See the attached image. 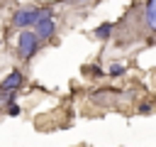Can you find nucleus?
Listing matches in <instances>:
<instances>
[{"label":"nucleus","mask_w":156,"mask_h":147,"mask_svg":"<svg viewBox=\"0 0 156 147\" xmlns=\"http://www.w3.org/2000/svg\"><path fill=\"white\" fill-rule=\"evenodd\" d=\"M39 47V39L32 34V32H22L20 39H17V49H20V56H32Z\"/></svg>","instance_id":"f257e3e1"},{"label":"nucleus","mask_w":156,"mask_h":147,"mask_svg":"<svg viewBox=\"0 0 156 147\" xmlns=\"http://www.w3.org/2000/svg\"><path fill=\"white\" fill-rule=\"evenodd\" d=\"M44 17H49V10L17 12V15H15V24H17V27H27V24H32V22H39V20H44Z\"/></svg>","instance_id":"f03ea898"},{"label":"nucleus","mask_w":156,"mask_h":147,"mask_svg":"<svg viewBox=\"0 0 156 147\" xmlns=\"http://www.w3.org/2000/svg\"><path fill=\"white\" fill-rule=\"evenodd\" d=\"M20 83H22V76H20V71H12V74H10V76H7V78L0 83V88H2L5 93H12V91H15Z\"/></svg>","instance_id":"7ed1b4c3"},{"label":"nucleus","mask_w":156,"mask_h":147,"mask_svg":"<svg viewBox=\"0 0 156 147\" xmlns=\"http://www.w3.org/2000/svg\"><path fill=\"white\" fill-rule=\"evenodd\" d=\"M51 32H54V22H51L49 17H44V20L37 22V34H34V37H37V39H44V37H49Z\"/></svg>","instance_id":"20e7f679"},{"label":"nucleus","mask_w":156,"mask_h":147,"mask_svg":"<svg viewBox=\"0 0 156 147\" xmlns=\"http://www.w3.org/2000/svg\"><path fill=\"white\" fill-rule=\"evenodd\" d=\"M146 22L151 29L156 27V0H149V5H146Z\"/></svg>","instance_id":"39448f33"},{"label":"nucleus","mask_w":156,"mask_h":147,"mask_svg":"<svg viewBox=\"0 0 156 147\" xmlns=\"http://www.w3.org/2000/svg\"><path fill=\"white\" fill-rule=\"evenodd\" d=\"M107 34H110V24H100V29H98V37H102V39H105Z\"/></svg>","instance_id":"423d86ee"},{"label":"nucleus","mask_w":156,"mask_h":147,"mask_svg":"<svg viewBox=\"0 0 156 147\" xmlns=\"http://www.w3.org/2000/svg\"><path fill=\"white\" fill-rule=\"evenodd\" d=\"M110 71H112V74H122V71H124V69H122V66H119V64H115V66H112V69H110Z\"/></svg>","instance_id":"0eeeda50"}]
</instances>
